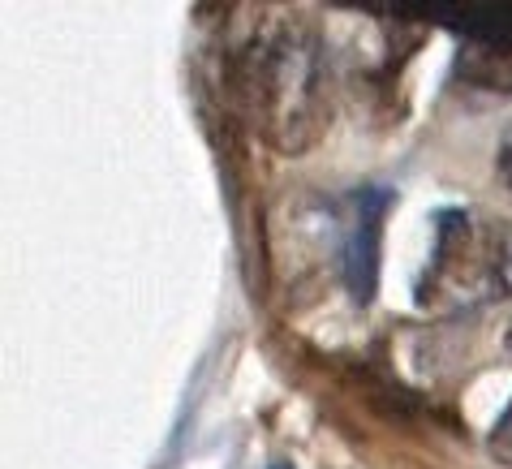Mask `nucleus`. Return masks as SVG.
Masks as SVG:
<instances>
[{
    "label": "nucleus",
    "mask_w": 512,
    "mask_h": 469,
    "mask_svg": "<svg viewBox=\"0 0 512 469\" xmlns=\"http://www.w3.org/2000/svg\"><path fill=\"white\" fill-rule=\"evenodd\" d=\"M276 469H284V465H276Z\"/></svg>",
    "instance_id": "nucleus-7"
},
{
    "label": "nucleus",
    "mask_w": 512,
    "mask_h": 469,
    "mask_svg": "<svg viewBox=\"0 0 512 469\" xmlns=\"http://www.w3.org/2000/svg\"><path fill=\"white\" fill-rule=\"evenodd\" d=\"M500 177H504V186L512 190V130H508L504 147H500Z\"/></svg>",
    "instance_id": "nucleus-6"
},
{
    "label": "nucleus",
    "mask_w": 512,
    "mask_h": 469,
    "mask_svg": "<svg viewBox=\"0 0 512 469\" xmlns=\"http://www.w3.org/2000/svg\"><path fill=\"white\" fill-rule=\"evenodd\" d=\"M233 87L267 147L297 155L323 134L327 65L306 22H276L267 35H254L233 65Z\"/></svg>",
    "instance_id": "nucleus-1"
},
{
    "label": "nucleus",
    "mask_w": 512,
    "mask_h": 469,
    "mask_svg": "<svg viewBox=\"0 0 512 469\" xmlns=\"http://www.w3.org/2000/svg\"><path fill=\"white\" fill-rule=\"evenodd\" d=\"M512 293V241L495 220L465 207L435 216V246L414 284L418 306H487Z\"/></svg>",
    "instance_id": "nucleus-2"
},
{
    "label": "nucleus",
    "mask_w": 512,
    "mask_h": 469,
    "mask_svg": "<svg viewBox=\"0 0 512 469\" xmlns=\"http://www.w3.org/2000/svg\"><path fill=\"white\" fill-rule=\"evenodd\" d=\"M392 194L388 190H358L345 194L332 216H327V233H332V267L340 284L358 306L371 302L375 276H379V229L388 216Z\"/></svg>",
    "instance_id": "nucleus-3"
},
{
    "label": "nucleus",
    "mask_w": 512,
    "mask_h": 469,
    "mask_svg": "<svg viewBox=\"0 0 512 469\" xmlns=\"http://www.w3.org/2000/svg\"><path fill=\"white\" fill-rule=\"evenodd\" d=\"M487 444H491V452H495V457H500L504 465H512V405L504 409V418L495 422V431H491Z\"/></svg>",
    "instance_id": "nucleus-5"
},
{
    "label": "nucleus",
    "mask_w": 512,
    "mask_h": 469,
    "mask_svg": "<svg viewBox=\"0 0 512 469\" xmlns=\"http://www.w3.org/2000/svg\"><path fill=\"white\" fill-rule=\"evenodd\" d=\"M435 22L461 31L469 44H504L512 48V5H457V9H435Z\"/></svg>",
    "instance_id": "nucleus-4"
}]
</instances>
